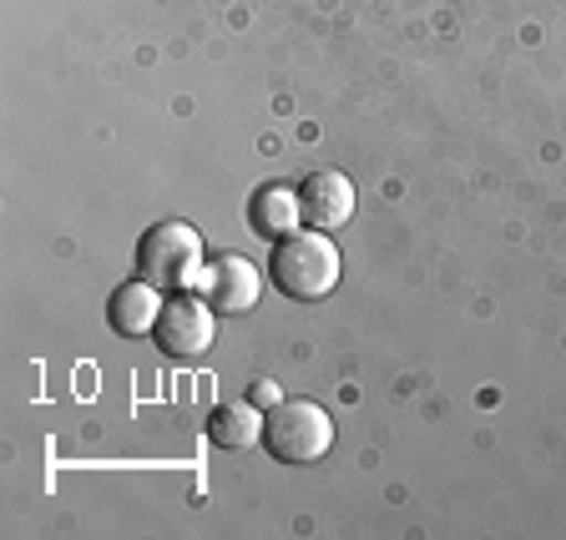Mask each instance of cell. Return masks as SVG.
I'll return each instance as SVG.
<instances>
[{"label":"cell","mask_w":566,"mask_h":540,"mask_svg":"<svg viewBox=\"0 0 566 540\" xmlns=\"http://www.w3.org/2000/svg\"><path fill=\"white\" fill-rule=\"evenodd\" d=\"M273 283L298 304H318L339 288V247L318 233H289L273 243Z\"/></svg>","instance_id":"cell-1"},{"label":"cell","mask_w":566,"mask_h":540,"mask_svg":"<svg viewBox=\"0 0 566 540\" xmlns=\"http://www.w3.org/2000/svg\"><path fill=\"white\" fill-rule=\"evenodd\" d=\"M263 445L283 465H314V459L329 455L334 424L324 414V404L314 400H279L263 420Z\"/></svg>","instance_id":"cell-2"},{"label":"cell","mask_w":566,"mask_h":540,"mask_svg":"<svg viewBox=\"0 0 566 540\" xmlns=\"http://www.w3.org/2000/svg\"><path fill=\"white\" fill-rule=\"evenodd\" d=\"M202 263H208L202 237L188 223H157L137 243V278H147L153 288H192Z\"/></svg>","instance_id":"cell-3"},{"label":"cell","mask_w":566,"mask_h":540,"mask_svg":"<svg viewBox=\"0 0 566 540\" xmlns=\"http://www.w3.org/2000/svg\"><path fill=\"white\" fill-rule=\"evenodd\" d=\"M212 333H218V324H212L208 298L177 294V298H167L163 314H157L153 339L167 359H202V353L212 349Z\"/></svg>","instance_id":"cell-4"},{"label":"cell","mask_w":566,"mask_h":540,"mask_svg":"<svg viewBox=\"0 0 566 540\" xmlns=\"http://www.w3.org/2000/svg\"><path fill=\"white\" fill-rule=\"evenodd\" d=\"M202 298H208L212 314H248V308L259 304V268L243 258V253H212L208 263H202L198 283H192Z\"/></svg>","instance_id":"cell-5"},{"label":"cell","mask_w":566,"mask_h":540,"mask_svg":"<svg viewBox=\"0 0 566 540\" xmlns=\"http://www.w3.org/2000/svg\"><path fill=\"white\" fill-rule=\"evenodd\" d=\"M298 208H304L308 227L334 233L354 218V182L344 172H308L304 188H298Z\"/></svg>","instance_id":"cell-6"},{"label":"cell","mask_w":566,"mask_h":540,"mask_svg":"<svg viewBox=\"0 0 566 540\" xmlns=\"http://www.w3.org/2000/svg\"><path fill=\"white\" fill-rule=\"evenodd\" d=\"M157 314H163V298H157V288L147 278L122 283L117 294H112V308H106V318H112V329H117L122 339L153 333L157 329Z\"/></svg>","instance_id":"cell-7"},{"label":"cell","mask_w":566,"mask_h":540,"mask_svg":"<svg viewBox=\"0 0 566 540\" xmlns=\"http://www.w3.org/2000/svg\"><path fill=\"white\" fill-rule=\"evenodd\" d=\"M208 440L218 449H248L263 440V420H259V404L243 400V404H218L208 420Z\"/></svg>","instance_id":"cell-8"},{"label":"cell","mask_w":566,"mask_h":540,"mask_svg":"<svg viewBox=\"0 0 566 540\" xmlns=\"http://www.w3.org/2000/svg\"><path fill=\"white\" fill-rule=\"evenodd\" d=\"M248 218H253V233L259 237H289V233H298V218H304V208H298V192H289V188H263L259 198L248 202Z\"/></svg>","instance_id":"cell-9"},{"label":"cell","mask_w":566,"mask_h":540,"mask_svg":"<svg viewBox=\"0 0 566 540\" xmlns=\"http://www.w3.org/2000/svg\"><path fill=\"white\" fill-rule=\"evenodd\" d=\"M248 400H253V404H269V410H273L283 394H279V384H273V379H259V384L248 389Z\"/></svg>","instance_id":"cell-10"}]
</instances>
